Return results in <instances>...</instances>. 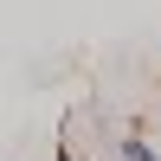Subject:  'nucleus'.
I'll use <instances>...</instances> for the list:
<instances>
[{"label": "nucleus", "mask_w": 161, "mask_h": 161, "mask_svg": "<svg viewBox=\"0 0 161 161\" xmlns=\"http://www.w3.org/2000/svg\"><path fill=\"white\" fill-rule=\"evenodd\" d=\"M123 161H161V155H155L142 136H129V142H123Z\"/></svg>", "instance_id": "nucleus-1"}, {"label": "nucleus", "mask_w": 161, "mask_h": 161, "mask_svg": "<svg viewBox=\"0 0 161 161\" xmlns=\"http://www.w3.org/2000/svg\"><path fill=\"white\" fill-rule=\"evenodd\" d=\"M64 161H71V155H64Z\"/></svg>", "instance_id": "nucleus-2"}]
</instances>
